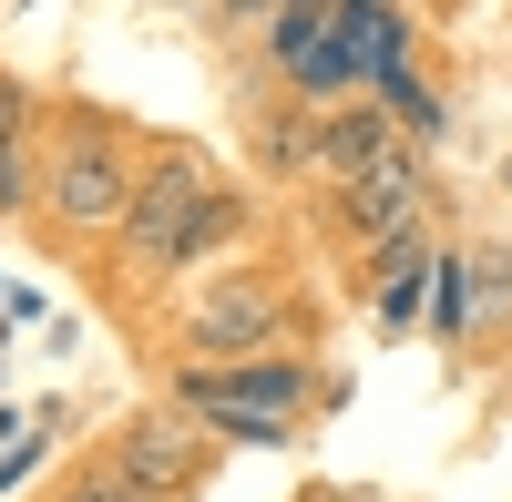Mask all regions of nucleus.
Returning <instances> with one entry per match:
<instances>
[{
    "label": "nucleus",
    "instance_id": "nucleus-1",
    "mask_svg": "<svg viewBox=\"0 0 512 502\" xmlns=\"http://www.w3.org/2000/svg\"><path fill=\"white\" fill-rule=\"evenodd\" d=\"M236 226V205L216 195V175H205L195 154H164L154 175L134 185V216H123V246H134V267H175L195 257L205 236H226Z\"/></svg>",
    "mask_w": 512,
    "mask_h": 502
},
{
    "label": "nucleus",
    "instance_id": "nucleus-2",
    "mask_svg": "<svg viewBox=\"0 0 512 502\" xmlns=\"http://www.w3.org/2000/svg\"><path fill=\"white\" fill-rule=\"evenodd\" d=\"M308 400V380L277 359H246V369H185V410L195 421H226V431H287V410Z\"/></svg>",
    "mask_w": 512,
    "mask_h": 502
},
{
    "label": "nucleus",
    "instance_id": "nucleus-10",
    "mask_svg": "<svg viewBox=\"0 0 512 502\" xmlns=\"http://www.w3.org/2000/svg\"><path fill=\"white\" fill-rule=\"evenodd\" d=\"M297 82H308L318 103H338V93H349V82H359V62H349V41H338V31H328V41H308V52H297Z\"/></svg>",
    "mask_w": 512,
    "mask_h": 502
},
{
    "label": "nucleus",
    "instance_id": "nucleus-6",
    "mask_svg": "<svg viewBox=\"0 0 512 502\" xmlns=\"http://www.w3.org/2000/svg\"><path fill=\"white\" fill-rule=\"evenodd\" d=\"M410 205H420V164L410 154H379L369 175H349V226L359 236H400Z\"/></svg>",
    "mask_w": 512,
    "mask_h": 502
},
{
    "label": "nucleus",
    "instance_id": "nucleus-7",
    "mask_svg": "<svg viewBox=\"0 0 512 502\" xmlns=\"http://www.w3.org/2000/svg\"><path fill=\"white\" fill-rule=\"evenodd\" d=\"M328 31L349 41V62H359V82H379V72H400V21L379 11V0H328Z\"/></svg>",
    "mask_w": 512,
    "mask_h": 502
},
{
    "label": "nucleus",
    "instance_id": "nucleus-13",
    "mask_svg": "<svg viewBox=\"0 0 512 502\" xmlns=\"http://www.w3.org/2000/svg\"><path fill=\"white\" fill-rule=\"evenodd\" d=\"M379 103H390V113L410 123V134H431V123H441V103H431V93L410 82V62H400V72H379Z\"/></svg>",
    "mask_w": 512,
    "mask_h": 502
},
{
    "label": "nucleus",
    "instance_id": "nucleus-3",
    "mask_svg": "<svg viewBox=\"0 0 512 502\" xmlns=\"http://www.w3.org/2000/svg\"><path fill=\"white\" fill-rule=\"evenodd\" d=\"M41 195H52V216L82 226V236H103V226L134 216V175H123V154H113L103 134H72V144L52 154V175H41Z\"/></svg>",
    "mask_w": 512,
    "mask_h": 502
},
{
    "label": "nucleus",
    "instance_id": "nucleus-14",
    "mask_svg": "<svg viewBox=\"0 0 512 502\" xmlns=\"http://www.w3.org/2000/svg\"><path fill=\"white\" fill-rule=\"evenodd\" d=\"M72 502H154V492L123 472V462H103V472H82V492H72Z\"/></svg>",
    "mask_w": 512,
    "mask_h": 502
},
{
    "label": "nucleus",
    "instance_id": "nucleus-15",
    "mask_svg": "<svg viewBox=\"0 0 512 502\" xmlns=\"http://www.w3.org/2000/svg\"><path fill=\"white\" fill-rule=\"evenodd\" d=\"M31 462H41V441H31V451H21V441L0 451V492H21V482H31Z\"/></svg>",
    "mask_w": 512,
    "mask_h": 502
},
{
    "label": "nucleus",
    "instance_id": "nucleus-9",
    "mask_svg": "<svg viewBox=\"0 0 512 502\" xmlns=\"http://www.w3.org/2000/svg\"><path fill=\"white\" fill-rule=\"evenodd\" d=\"M21 123H31V103H21V82L0 72V205H21V195H31V175H21V164H31Z\"/></svg>",
    "mask_w": 512,
    "mask_h": 502
},
{
    "label": "nucleus",
    "instance_id": "nucleus-4",
    "mask_svg": "<svg viewBox=\"0 0 512 502\" xmlns=\"http://www.w3.org/2000/svg\"><path fill=\"white\" fill-rule=\"evenodd\" d=\"M277 318H287V308H277L267 277H226V287H205V298L185 308V339H195V349H267Z\"/></svg>",
    "mask_w": 512,
    "mask_h": 502
},
{
    "label": "nucleus",
    "instance_id": "nucleus-5",
    "mask_svg": "<svg viewBox=\"0 0 512 502\" xmlns=\"http://www.w3.org/2000/svg\"><path fill=\"white\" fill-rule=\"evenodd\" d=\"M113 462H123V472H134V482L164 502V492H195L205 451H195V431H185V421H134V431L113 441Z\"/></svg>",
    "mask_w": 512,
    "mask_h": 502
},
{
    "label": "nucleus",
    "instance_id": "nucleus-12",
    "mask_svg": "<svg viewBox=\"0 0 512 502\" xmlns=\"http://www.w3.org/2000/svg\"><path fill=\"white\" fill-rule=\"evenodd\" d=\"M502 318H512V267L482 257V267H472V339H482V328H502Z\"/></svg>",
    "mask_w": 512,
    "mask_h": 502
},
{
    "label": "nucleus",
    "instance_id": "nucleus-16",
    "mask_svg": "<svg viewBox=\"0 0 512 502\" xmlns=\"http://www.w3.org/2000/svg\"><path fill=\"white\" fill-rule=\"evenodd\" d=\"M246 11H287V0H246Z\"/></svg>",
    "mask_w": 512,
    "mask_h": 502
},
{
    "label": "nucleus",
    "instance_id": "nucleus-8",
    "mask_svg": "<svg viewBox=\"0 0 512 502\" xmlns=\"http://www.w3.org/2000/svg\"><path fill=\"white\" fill-rule=\"evenodd\" d=\"M379 154H400L379 113H338V123H318V164H328V175H369Z\"/></svg>",
    "mask_w": 512,
    "mask_h": 502
},
{
    "label": "nucleus",
    "instance_id": "nucleus-11",
    "mask_svg": "<svg viewBox=\"0 0 512 502\" xmlns=\"http://www.w3.org/2000/svg\"><path fill=\"white\" fill-rule=\"evenodd\" d=\"M461 267H472V257L451 246L441 277H431V328H441V339H472V287H461Z\"/></svg>",
    "mask_w": 512,
    "mask_h": 502
}]
</instances>
